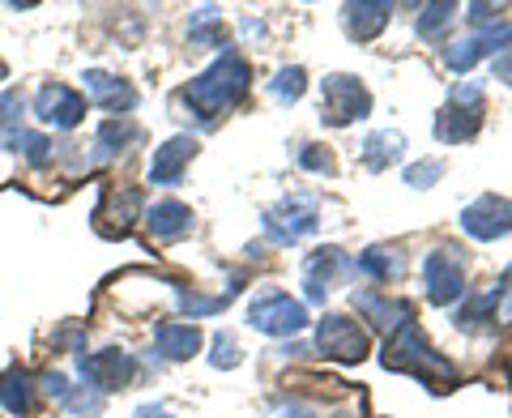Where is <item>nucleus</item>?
Listing matches in <instances>:
<instances>
[{
  "label": "nucleus",
  "mask_w": 512,
  "mask_h": 418,
  "mask_svg": "<svg viewBox=\"0 0 512 418\" xmlns=\"http://www.w3.org/2000/svg\"><path fill=\"white\" fill-rule=\"evenodd\" d=\"M146 227L154 239H180L192 231V209L184 201H158L146 209Z\"/></svg>",
  "instance_id": "obj_20"
},
{
  "label": "nucleus",
  "mask_w": 512,
  "mask_h": 418,
  "mask_svg": "<svg viewBox=\"0 0 512 418\" xmlns=\"http://www.w3.org/2000/svg\"><path fill=\"white\" fill-rule=\"evenodd\" d=\"M175 299H180V308L188 312V320H197V316H214V312H222V308L231 303V295L210 299V295H197L192 286H188V291H184V286H175Z\"/></svg>",
  "instance_id": "obj_28"
},
{
  "label": "nucleus",
  "mask_w": 512,
  "mask_h": 418,
  "mask_svg": "<svg viewBox=\"0 0 512 418\" xmlns=\"http://www.w3.org/2000/svg\"><path fill=\"white\" fill-rule=\"evenodd\" d=\"M299 167H308L316 175H333V154L320 150V146H303L299 150Z\"/></svg>",
  "instance_id": "obj_32"
},
{
  "label": "nucleus",
  "mask_w": 512,
  "mask_h": 418,
  "mask_svg": "<svg viewBox=\"0 0 512 418\" xmlns=\"http://www.w3.org/2000/svg\"><path fill=\"white\" fill-rule=\"evenodd\" d=\"M39 393L64 401V397H69V380H64L60 372H43V376H39Z\"/></svg>",
  "instance_id": "obj_36"
},
{
  "label": "nucleus",
  "mask_w": 512,
  "mask_h": 418,
  "mask_svg": "<svg viewBox=\"0 0 512 418\" xmlns=\"http://www.w3.org/2000/svg\"><path fill=\"white\" fill-rule=\"evenodd\" d=\"M495 308H500V291L470 295V299H461V308H457V316H453V325H457V329H466V333H478V329H487L491 320H495Z\"/></svg>",
  "instance_id": "obj_23"
},
{
  "label": "nucleus",
  "mask_w": 512,
  "mask_h": 418,
  "mask_svg": "<svg viewBox=\"0 0 512 418\" xmlns=\"http://www.w3.org/2000/svg\"><path fill=\"white\" fill-rule=\"evenodd\" d=\"M0 406H5L9 414H18V418H30L35 414V380H30L22 367H5L0 372Z\"/></svg>",
  "instance_id": "obj_19"
},
{
  "label": "nucleus",
  "mask_w": 512,
  "mask_h": 418,
  "mask_svg": "<svg viewBox=\"0 0 512 418\" xmlns=\"http://www.w3.org/2000/svg\"><path fill=\"white\" fill-rule=\"evenodd\" d=\"M154 346L158 355L171 359V363H184L201 350V329L197 325H175V320H167V325L154 329Z\"/></svg>",
  "instance_id": "obj_18"
},
{
  "label": "nucleus",
  "mask_w": 512,
  "mask_h": 418,
  "mask_svg": "<svg viewBox=\"0 0 512 418\" xmlns=\"http://www.w3.org/2000/svg\"><path fill=\"white\" fill-rule=\"evenodd\" d=\"M453 18H457V5H448V0H444V5H427L423 18H419V35L423 39H440L444 30L453 26Z\"/></svg>",
  "instance_id": "obj_30"
},
{
  "label": "nucleus",
  "mask_w": 512,
  "mask_h": 418,
  "mask_svg": "<svg viewBox=\"0 0 512 418\" xmlns=\"http://www.w3.org/2000/svg\"><path fill=\"white\" fill-rule=\"evenodd\" d=\"M82 376H86V384L94 393H116V389H124L128 380L137 376V363H133V355H128V350H99V355H82Z\"/></svg>",
  "instance_id": "obj_11"
},
{
  "label": "nucleus",
  "mask_w": 512,
  "mask_h": 418,
  "mask_svg": "<svg viewBox=\"0 0 512 418\" xmlns=\"http://www.w3.org/2000/svg\"><path fill=\"white\" fill-rule=\"evenodd\" d=\"M316 227H320V209H316L312 197H286L274 209H265V235L274 239V244H282V248L308 239Z\"/></svg>",
  "instance_id": "obj_5"
},
{
  "label": "nucleus",
  "mask_w": 512,
  "mask_h": 418,
  "mask_svg": "<svg viewBox=\"0 0 512 418\" xmlns=\"http://www.w3.org/2000/svg\"><path fill=\"white\" fill-rule=\"evenodd\" d=\"M248 82H252L248 60L235 56V52H222L210 69L197 77V82H188L184 103L197 111L201 120H218V116H227V111L248 94Z\"/></svg>",
  "instance_id": "obj_1"
},
{
  "label": "nucleus",
  "mask_w": 512,
  "mask_h": 418,
  "mask_svg": "<svg viewBox=\"0 0 512 418\" xmlns=\"http://www.w3.org/2000/svg\"><path fill=\"white\" fill-rule=\"evenodd\" d=\"M35 116H39L43 124L60 128V133H69V128H77V124L86 120V99H82V94H77L73 86L47 82V86H39V94H35Z\"/></svg>",
  "instance_id": "obj_12"
},
{
  "label": "nucleus",
  "mask_w": 512,
  "mask_h": 418,
  "mask_svg": "<svg viewBox=\"0 0 512 418\" xmlns=\"http://www.w3.org/2000/svg\"><path fill=\"white\" fill-rule=\"evenodd\" d=\"M461 227H466L470 239H483V244L504 239L512 231V201L487 192V197H478V201H470L466 209H461Z\"/></svg>",
  "instance_id": "obj_10"
},
{
  "label": "nucleus",
  "mask_w": 512,
  "mask_h": 418,
  "mask_svg": "<svg viewBox=\"0 0 512 418\" xmlns=\"http://www.w3.org/2000/svg\"><path fill=\"white\" fill-rule=\"evenodd\" d=\"M389 13H393V5L389 0H363V5H346V35L350 39H359V43H367V39H376L384 26H389Z\"/></svg>",
  "instance_id": "obj_17"
},
{
  "label": "nucleus",
  "mask_w": 512,
  "mask_h": 418,
  "mask_svg": "<svg viewBox=\"0 0 512 418\" xmlns=\"http://www.w3.org/2000/svg\"><path fill=\"white\" fill-rule=\"evenodd\" d=\"M5 77H9V69H5V60H0V82H5Z\"/></svg>",
  "instance_id": "obj_40"
},
{
  "label": "nucleus",
  "mask_w": 512,
  "mask_h": 418,
  "mask_svg": "<svg viewBox=\"0 0 512 418\" xmlns=\"http://www.w3.org/2000/svg\"><path fill=\"white\" fill-rule=\"evenodd\" d=\"M137 209H141V192H137V188H124V192H107L94 218H99V222H103V218H116V222L107 227V235L116 239V235H128V227H133V218H137Z\"/></svg>",
  "instance_id": "obj_21"
},
{
  "label": "nucleus",
  "mask_w": 512,
  "mask_h": 418,
  "mask_svg": "<svg viewBox=\"0 0 512 418\" xmlns=\"http://www.w3.org/2000/svg\"><path fill=\"white\" fill-rule=\"evenodd\" d=\"M355 265L346 261V252L342 248H320L308 256V265H303V286H308V299L320 303L329 295V286L342 278V273H350Z\"/></svg>",
  "instance_id": "obj_14"
},
{
  "label": "nucleus",
  "mask_w": 512,
  "mask_h": 418,
  "mask_svg": "<svg viewBox=\"0 0 512 418\" xmlns=\"http://www.w3.org/2000/svg\"><path fill=\"white\" fill-rule=\"evenodd\" d=\"M22 94H0V128H13L22 120Z\"/></svg>",
  "instance_id": "obj_35"
},
{
  "label": "nucleus",
  "mask_w": 512,
  "mask_h": 418,
  "mask_svg": "<svg viewBox=\"0 0 512 418\" xmlns=\"http://www.w3.org/2000/svg\"><path fill=\"white\" fill-rule=\"evenodd\" d=\"M367 111H372V94H367V86L359 82V77L350 73H333L320 82V120H325L329 128H346L363 120Z\"/></svg>",
  "instance_id": "obj_3"
},
{
  "label": "nucleus",
  "mask_w": 512,
  "mask_h": 418,
  "mask_svg": "<svg viewBox=\"0 0 512 418\" xmlns=\"http://www.w3.org/2000/svg\"><path fill=\"white\" fill-rule=\"evenodd\" d=\"M478 128H483V90H478L474 82H466V86H457L453 99L440 107L436 137L444 141V146H461V141L478 137Z\"/></svg>",
  "instance_id": "obj_4"
},
{
  "label": "nucleus",
  "mask_w": 512,
  "mask_h": 418,
  "mask_svg": "<svg viewBox=\"0 0 512 418\" xmlns=\"http://www.w3.org/2000/svg\"><path fill=\"white\" fill-rule=\"evenodd\" d=\"M214 367H235L239 363V346H235V337L231 333H218L214 337V355H210Z\"/></svg>",
  "instance_id": "obj_33"
},
{
  "label": "nucleus",
  "mask_w": 512,
  "mask_h": 418,
  "mask_svg": "<svg viewBox=\"0 0 512 418\" xmlns=\"http://www.w3.org/2000/svg\"><path fill=\"white\" fill-rule=\"evenodd\" d=\"M64 406H69L73 414L94 418V414H103V397H99V393H73V389H69V397H64Z\"/></svg>",
  "instance_id": "obj_34"
},
{
  "label": "nucleus",
  "mask_w": 512,
  "mask_h": 418,
  "mask_svg": "<svg viewBox=\"0 0 512 418\" xmlns=\"http://www.w3.org/2000/svg\"><path fill=\"white\" fill-rule=\"evenodd\" d=\"M137 418H171V414H167L163 406H141V410H137Z\"/></svg>",
  "instance_id": "obj_39"
},
{
  "label": "nucleus",
  "mask_w": 512,
  "mask_h": 418,
  "mask_svg": "<svg viewBox=\"0 0 512 418\" xmlns=\"http://www.w3.org/2000/svg\"><path fill=\"white\" fill-rule=\"evenodd\" d=\"M355 269L367 273L372 282H393L397 273H402V256H397L393 248H367Z\"/></svg>",
  "instance_id": "obj_25"
},
{
  "label": "nucleus",
  "mask_w": 512,
  "mask_h": 418,
  "mask_svg": "<svg viewBox=\"0 0 512 418\" xmlns=\"http://www.w3.org/2000/svg\"><path fill=\"white\" fill-rule=\"evenodd\" d=\"M423 286H427V299L436 308H448L457 303L461 291H466V261L457 256V248H436L423 261Z\"/></svg>",
  "instance_id": "obj_8"
},
{
  "label": "nucleus",
  "mask_w": 512,
  "mask_h": 418,
  "mask_svg": "<svg viewBox=\"0 0 512 418\" xmlns=\"http://www.w3.org/2000/svg\"><path fill=\"white\" fill-rule=\"evenodd\" d=\"M402 150H406V137L393 133V128H380V133H372L363 141V167L367 171H384V167H393L397 158H402Z\"/></svg>",
  "instance_id": "obj_22"
},
{
  "label": "nucleus",
  "mask_w": 512,
  "mask_h": 418,
  "mask_svg": "<svg viewBox=\"0 0 512 418\" xmlns=\"http://www.w3.org/2000/svg\"><path fill=\"white\" fill-rule=\"evenodd\" d=\"M355 308L372 320L376 329H384V333H397L402 325H410V316H414L410 303L393 299V295H355Z\"/></svg>",
  "instance_id": "obj_16"
},
{
  "label": "nucleus",
  "mask_w": 512,
  "mask_h": 418,
  "mask_svg": "<svg viewBox=\"0 0 512 418\" xmlns=\"http://www.w3.org/2000/svg\"><path fill=\"white\" fill-rule=\"evenodd\" d=\"M367 329H359V320L350 316H325L316 325V350L333 363H359L367 359Z\"/></svg>",
  "instance_id": "obj_7"
},
{
  "label": "nucleus",
  "mask_w": 512,
  "mask_h": 418,
  "mask_svg": "<svg viewBox=\"0 0 512 418\" xmlns=\"http://www.w3.org/2000/svg\"><path fill=\"white\" fill-rule=\"evenodd\" d=\"M495 291H500V308L512 312V265H508V273L500 278V286H495Z\"/></svg>",
  "instance_id": "obj_37"
},
{
  "label": "nucleus",
  "mask_w": 512,
  "mask_h": 418,
  "mask_svg": "<svg viewBox=\"0 0 512 418\" xmlns=\"http://www.w3.org/2000/svg\"><path fill=\"white\" fill-rule=\"evenodd\" d=\"M384 367H389V372H406L414 380H423L427 389H436V393L453 389L457 376H461L453 363L440 359L436 350L427 346V337H423V329L414 325V320L389 337V346H384Z\"/></svg>",
  "instance_id": "obj_2"
},
{
  "label": "nucleus",
  "mask_w": 512,
  "mask_h": 418,
  "mask_svg": "<svg viewBox=\"0 0 512 418\" xmlns=\"http://www.w3.org/2000/svg\"><path fill=\"white\" fill-rule=\"evenodd\" d=\"M188 39L205 43V47H222V43H227V30H222V22H218V9H201L197 18L188 22Z\"/></svg>",
  "instance_id": "obj_27"
},
{
  "label": "nucleus",
  "mask_w": 512,
  "mask_h": 418,
  "mask_svg": "<svg viewBox=\"0 0 512 418\" xmlns=\"http://www.w3.org/2000/svg\"><path fill=\"white\" fill-rule=\"evenodd\" d=\"M141 137V128L133 124V120H107L103 128H99V137H94V150H99V158H116V154H124L133 141Z\"/></svg>",
  "instance_id": "obj_24"
},
{
  "label": "nucleus",
  "mask_w": 512,
  "mask_h": 418,
  "mask_svg": "<svg viewBox=\"0 0 512 418\" xmlns=\"http://www.w3.org/2000/svg\"><path fill=\"white\" fill-rule=\"evenodd\" d=\"M9 150L22 154L30 167H52V141H47L43 133H18V137H9Z\"/></svg>",
  "instance_id": "obj_26"
},
{
  "label": "nucleus",
  "mask_w": 512,
  "mask_h": 418,
  "mask_svg": "<svg viewBox=\"0 0 512 418\" xmlns=\"http://www.w3.org/2000/svg\"><path fill=\"white\" fill-rule=\"evenodd\" d=\"M508 43H512V22H491V26L478 30V35H470V39H461V43L448 47V52H444V64H448L453 73H470L483 56L508 52Z\"/></svg>",
  "instance_id": "obj_9"
},
{
  "label": "nucleus",
  "mask_w": 512,
  "mask_h": 418,
  "mask_svg": "<svg viewBox=\"0 0 512 418\" xmlns=\"http://www.w3.org/2000/svg\"><path fill=\"white\" fill-rule=\"evenodd\" d=\"M274 99H282V103H299L303 99V90H308V73L299 69V64H291V69H282L278 77H274Z\"/></svg>",
  "instance_id": "obj_29"
},
{
  "label": "nucleus",
  "mask_w": 512,
  "mask_h": 418,
  "mask_svg": "<svg viewBox=\"0 0 512 418\" xmlns=\"http://www.w3.org/2000/svg\"><path fill=\"white\" fill-rule=\"evenodd\" d=\"M197 137H188V133H180V137H171V141H163V146L154 150V158H150V184H163V188H171V184H180V175H184V167L197 158Z\"/></svg>",
  "instance_id": "obj_13"
},
{
  "label": "nucleus",
  "mask_w": 512,
  "mask_h": 418,
  "mask_svg": "<svg viewBox=\"0 0 512 418\" xmlns=\"http://www.w3.org/2000/svg\"><path fill=\"white\" fill-rule=\"evenodd\" d=\"M440 175H444V163H440V158H431V163H414V167L406 171V184H410V188H431V184L440 180Z\"/></svg>",
  "instance_id": "obj_31"
},
{
  "label": "nucleus",
  "mask_w": 512,
  "mask_h": 418,
  "mask_svg": "<svg viewBox=\"0 0 512 418\" xmlns=\"http://www.w3.org/2000/svg\"><path fill=\"white\" fill-rule=\"evenodd\" d=\"M495 77H500V82H508V86H512V52H504L500 60H495Z\"/></svg>",
  "instance_id": "obj_38"
},
{
  "label": "nucleus",
  "mask_w": 512,
  "mask_h": 418,
  "mask_svg": "<svg viewBox=\"0 0 512 418\" xmlns=\"http://www.w3.org/2000/svg\"><path fill=\"white\" fill-rule=\"evenodd\" d=\"M248 325L256 333H265V337H291V333H299L303 325H308V308H303L299 299L282 295V291H269L261 299H252Z\"/></svg>",
  "instance_id": "obj_6"
},
{
  "label": "nucleus",
  "mask_w": 512,
  "mask_h": 418,
  "mask_svg": "<svg viewBox=\"0 0 512 418\" xmlns=\"http://www.w3.org/2000/svg\"><path fill=\"white\" fill-rule=\"evenodd\" d=\"M82 82H86V94H90V99L99 103V107H107L116 120L124 116V111H133V107H137V90L128 86L124 77H111V73H103V69H90Z\"/></svg>",
  "instance_id": "obj_15"
}]
</instances>
